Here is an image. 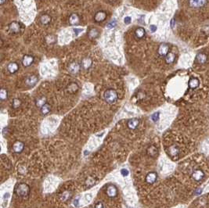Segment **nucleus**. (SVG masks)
<instances>
[{"instance_id": "obj_14", "label": "nucleus", "mask_w": 209, "mask_h": 208, "mask_svg": "<svg viewBox=\"0 0 209 208\" xmlns=\"http://www.w3.org/2000/svg\"><path fill=\"white\" fill-rule=\"evenodd\" d=\"M34 62V57L30 55H25L23 57L22 64L23 66L25 67H30L31 64H33Z\"/></svg>"}, {"instance_id": "obj_41", "label": "nucleus", "mask_w": 209, "mask_h": 208, "mask_svg": "<svg viewBox=\"0 0 209 208\" xmlns=\"http://www.w3.org/2000/svg\"><path fill=\"white\" fill-rule=\"evenodd\" d=\"M6 1V0H0V4H1V5H3V4L5 3Z\"/></svg>"}, {"instance_id": "obj_21", "label": "nucleus", "mask_w": 209, "mask_h": 208, "mask_svg": "<svg viewBox=\"0 0 209 208\" xmlns=\"http://www.w3.org/2000/svg\"><path fill=\"white\" fill-rule=\"evenodd\" d=\"M79 17L78 14H72L69 17V23L71 25H77L79 24Z\"/></svg>"}, {"instance_id": "obj_7", "label": "nucleus", "mask_w": 209, "mask_h": 208, "mask_svg": "<svg viewBox=\"0 0 209 208\" xmlns=\"http://www.w3.org/2000/svg\"><path fill=\"white\" fill-rule=\"evenodd\" d=\"M157 179V174L156 172L151 171L149 172L146 176V182L148 184H153Z\"/></svg>"}, {"instance_id": "obj_11", "label": "nucleus", "mask_w": 209, "mask_h": 208, "mask_svg": "<svg viewBox=\"0 0 209 208\" xmlns=\"http://www.w3.org/2000/svg\"><path fill=\"white\" fill-rule=\"evenodd\" d=\"M190 6L193 8H201L207 3V0H189Z\"/></svg>"}, {"instance_id": "obj_19", "label": "nucleus", "mask_w": 209, "mask_h": 208, "mask_svg": "<svg viewBox=\"0 0 209 208\" xmlns=\"http://www.w3.org/2000/svg\"><path fill=\"white\" fill-rule=\"evenodd\" d=\"M92 64V60L89 58V57H86V58H84L83 60H81V66L83 69L87 70L91 67Z\"/></svg>"}, {"instance_id": "obj_3", "label": "nucleus", "mask_w": 209, "mask_h": 208, "mask_svg": "<svg viewBox=\"0 0 209 208\" xmlns=\"http://www.w3.org/2000/svg\"><path fill=\"white\" fill-rule=\"evenodd\" d=\"M106 194L109 198H114L117 196V188L114 184H109L107 186Z\"/></svg>"}, {"instance_id": "obj_34", "label": "nucleus", "mask_w": 209, "mask_h": 208, "mask_svg": "<svg viewBox=\"0 0 209 208\" xmlns=\"http://www.w3.org/2000/svg\"><path fill=\"white\" fill-rule=\"evenodd\" d=\"M132 21V18L130 17H125V19H124V22L126 24H130Z\"/></svg>"}, {"instance_id": "obj_36", "label": "nucleus", "mask_w": 209, "mask_h": 208, "mask_svg": "<svg viewBox=\"0 0 209 208\" xmlns=\"http://www.w3.org/2000/svg\"><path fill=\"white\" fill-rule=\"evenodd\" d=\"M150 29H151V32H155L157 31V26L155 25H151L150 26Z\"/></svg>"}, {"instance_id": "obj_32", "label": "nucleus", "mask_w": 209, "mask_h": 208, "mask_svg": "<svg viewBox=\"0 0 209 208\" xmlns=\"http://www.w3.org/2000/svg\"><path fill=\"white\" fill-rule=\"evenodd\" d=\"M116 24H117V22H116V20H111V22L109 23L108 24H107V28H113L116 26Z\"/></svg>"}, {"instance_id": "obj_4", "label": "nucleus", "mask_w": 209, "mask_h": 208, "mask_svg": "<svg viewBox=\"0 0 209 208\" xmlns=\"http://www.w3.org/2000/svg\"><path fill=\"white\" fill-rule=\"evenodd\" d=\"M24 147H25V145L23 142L17 140V141L14 142V143L13 144V150L15 153H20L24 150Z\"/></svg>"}, {"instance_id": "obj_8", "label": "nucleus", "mask_w": 209, "mask_h": 208, "mask_svg": "<svg viewBox=\"0 0 209 208\" xmlns=\"http://www.w3.org/2000/svg\"><path fill=\"white\" fill-rule=\"evenodd\" d=\"M9 31H10L13 34H17L19 33L20 31V25L18 22L14 21V22L10 23L8 26Z\"/></svg>"}, {"instance_id": "obj_20", "label": "nucleus", "mask_w": 209, "mask_h": 208, "mask_svg": "<svg viewBox=\"0 0 209 208\" xmlns=\"http://www.w3.org/2000/svg\"><path fill=\"white\" fill-rule=\"evenodd\" d=\"M199 85H200V81L197 78H190V81H189V83H188V85L190 87V89H197Z\"/></svg>"}, {"instance_id": "obj_10", "label": "nucleus", "mask_w": 209, "mask_h": 208, "mask_svg": "<svg viewBox=\"0 0 209 208\" xmlns=\"http://www.w3.org/2000/svg\"><path fill=\"white\" fill-rule=\"evenodd\" d=\"M168 155L170 156L171 157H172V158H176V157H178V153H179V150H178V146H176V145L171 146L168 148Z\"/></svg>"}, {"instance_id": "obj_16", "label": "nucleus", "mask_w": 209, "mask_h": 208, "mask_svg": "<svg viewBox=\"0 0 209 208\" xmlns=\"http://www.w3.org/2000/svg\"><path fill=\"white\" fill-rule=\"evenodd\" d=\"M107 17V13L105 11H99L95 14L94 16V20L96 22H102L105 20Z\"/></svg>"}, {"instance_id": "obj_28", "label": "nucleus", "mask_w": 209, "mask_h": 208, "mask_svg": "<svg viewBox=\"0 0 209 208\" xmlns=\"http://www.w3.org/2000/svg\"><path fill=\"white\" fill-rule=\"evenodd\" d=\"M8 98V92L7 90L5 89H2L1 91H0V99L2 101H4V100H7Z\"/></svg>"}, {"instance_id": "obj_2", "label": "nucleus", "mask_w": 209, "mask_h": 208, "mask_svg": "<svg viewBox=\"0 0 209 208\" xmlns=\"http://www.w3.org/2000/svg\"><path fill=\"white\" fill-rule=\"evenodd\" d=\"M104 100L108 104H114L117 100V92L113 89H109L103 94Z\"/></svg>"}, {"instance_id": "obj_35", "label": "nucleus", "mask_w": 209, "mask_h": 208, "mask_svg": "<svg viewBox=\"0 0 209 208\" xmlns=\"http://www.w3.org/2000/svg\"><path fill=\"white\" fill-rule=\"evenodd\" d=\"M94 208H104V206H103V203L98 202L97 203H96L95 207Z\"/></svg>"}, {"instance_id": "obj_15", "label": "nucleus", "mask_w": 209, "mask_h": 208, "mask_svg": "<svg viewBox=\"0 0 209 208\" xmlns=\"http://www.w3.org/2000/svg\"><path fill=\"white\" fill-rule=\"evenodd\" d=\"M147 153L151 157H156L158 155V150L155 146H150L147 150Z\"/></svg>"}, {"instance_id": "obj_27", "label": "nucleus", "mask_w": 209, "mask_h": 208, "mask_svg": "<svg viewBox=\"0 0 209 208\" xmlns=\"http://www.w3.org/2000/svg\"><path fill=\"white\" fill-rule=\"evenodd\" d=\"M78 86L77 84L75 83H71L69 85L67 86V91L70 92V93H75L78 91Z\"/></svg>"}, {"instance_id": "obj_9", "label": "nucleus", "mask_w": 209, "mask_h": 208, "mask_svg": "<svg viewBox=\"0 0 209 208\" xmlns=\"http://www.w3.org/2000/svg\"><path fill=\"white\" fill-rule=\"evenodd\" d=\"M204 175H204V172L202 170L197 169L195 170L193 172L192 178H193V180L196 181V182H200L204 178Z\"/></svg>"}, {"instance_id": "obj_18", "label": "nucleus", "mask_w": 209, "mask_h": 208, "mask_svg": "<svg viewBox=\"0 0 209 208\" xmlns=\"http://www.w3.org/2000/svg\"><path fill=\"white\" fill-rule=\"evenodd\" d=\"M195 60L197 64H204L207 62L208 57H207V56L205 55L204 53H198V54H197Z\"/></svg>"}, {"instance_id": "obj_23", "label": "nucleus", "mask_w": 209, "mask_h": 208, "mask_svg": "<svg viewBox=\"0 0 209 208\" xmlns=\"http://www.w3.org/2000/svg\"><path fill=\"white\" fill-rule=\"evenodd\" d=\"M46 103V98L45 96H41V97L38 98L36 100H35V105H36L37 107L39 108H42V106L45 104Z\"/></svg>"}, {"instance_id": "obj_26", "label": "nucleus", "mask_w": 209, "mask_h": 208, "mask_svg": "<svg viewBox=\"0 0 209 208\" xmlns=\"http://www.w3.org/2000/svg\"><path fill=\"white\" fill-rule=\"evenodd\" d=\"M40 110H41V114H42V115H44V116L47 115L51 110L50 105L49 103H45V104L42 106V108H40Z\"/></svg>"}, {"instance_id": "obj_5", "label": "nucleus", "mask_w": 209, "mask_h": 208, "mask_svg": "<svg viewBox=\"0 0 209 208\" xmlns=\"http://www.w3.org/2000/svg\"><path fill=\"white\" fill-rule=\"evenodd\" d=\"M80 68H81V65L80 64L76 63V62H72V63L70 64L69 67H68V70H69V72L71 74L76 75V74H78L79 72Z\"/></svg>"}, {"instance_id": "obj_39", "label": "nucleus", "mask_w": 209, "mask_h": 208, "mask_svg": "<svg viewBox=\"0 0 209 208\" xmlns=\"http://www.w3.org/2000/svg\"><path fill=\"white\" fill-rule=\"evenodd\" d=\"M174 25H175V20L172 19V21H171V27H172V28H174Z\"/></svg>"}, {"instance_id": "obj_40", "label": "nucleus", "mask_w": 209, "mask_h": 208, "mask_svg": "<svg viewBox=\"0 0 209 208\" xmlns=\"http://www.w3.org/2000/svg\"><path fill=\"white\" fill-rule=\"evenodd\" d=\"M81 29H75V35H77L79 32H81Z\"/></svg>"}, {"instance_id": "obj_38", "label": "nucleus", "mask_w": 209, "mask_h": 208, "mask_svg": "<svg viewBox=\"0 0 209 208\" xmlns=\"http://www.w3.org/2000/svg\"><path fill=\"white\" fill-rule=\"evenodd\" d=\"M201 192H202V189H196V191H195V195H197V196H199V195L201 194Z\"/></svg>"}, {"instance_id": "obj_22", "label": "nucleus", "mask_w": 209, "mask_h": 208, "mask_svg": "<svg viewBox=\"0 0 209 208\" xmlns=\"http://www.w3.org/2000/svg\"><path fill=\"white\" fill-rule=\"evenodd\" d=\"M145 35H146V31H145V29L143 28H138L135 31V35H136V37L137 39H142L143 37L145 36Z\"/></svg>"}, {"instance_id": "obj_30", "label": "nucleus", "mask_w": 209, "mask_h": 208, "mask_svg": "<svg viewBox=\"0 0 209 208\" xmlns=\"http://www.w3.org/2000/svg\"><path fill=\"white\" fill-rule=\"evenodd\" d=\"M89 36L90 39H95L96 37L98 36V35H99V32L96 29H91L89 32Z\"/></svg>"}, {"instance_id": "obj_12", "label": "nucleus", "mask_w": 209, "mask_h": 208, "mask_svg": "<svg viewBox=\"0 0 209 208\" xmlns=\"http://www.w3.org/2000/svg\"><path fill=\"white\" fill-rule=\"evenodd\" d=\"M139 125V120L138 118H132L129 119L127 122V126L129 129L131 130H135L138 128Z\"/></svg>"}, {"instance_id": "obj_37", "label": "nucleus", "mask_w": 209, "mask_h": 208, "mask_svg": "<svg viewBox=\"0 0 209 208\" xmlns=\"http://www.w3.org/2000/svg\"><path fill=\"white\" fill-rule=\"evenodd\" d=\"M73 204H74L75 207H78V206H79V198H77V199H75V200H74Z\"/></svg>"}, {"instance_id": "obj_25", "label": "nucleus", "mask_w": 209, "mask_h": 208, "mask_svg": "<svg viewBox=\"0 0 209 208\" xmlns=\"http://www.w3.org/2000/svg\"><path fill=\"white\" fill-rule=\"evenodd\" d=\"M176 60V55L172 53H168L167 55L165 56V62L166 64H171Z\"/></svg>"}, {"instance_id": "obj_6", "label": "nucleus", "mask_w": 209, "mask_h": 208, "mask_svg": "<svg viewBox=\"0 0 209 208\" xmlns=\"http://www.w3.org/2000/svg\"><path fill=\"white\" fill-rule=\"evenodd\" d=\"M158 54L162 56H165L169 53V46L167 43H162L158 47Z\"/></svg>"}, {"instance_id": "obj_31", "label": "nucleus", "mask_w": 209, "mask_h": 208, "mask_svg": "<svg viewBox=\"0 0 209 208\" xmlns=\"http://www.w3.org/2000/svg\"><path fill=\"white\" fill-rule=\"evenodd\" d=\"M159 117H160V113H159V112H156V113H154V114H152L151 119H152V121H153V122H157V121L159 120Z\"/></svg>"}, {"instance_id": "obj_13", "label": "nucleus", "mask_w": 209, "mask_h": 208, "mask_svg": "<svg viewBox=\"0 0 209 208\" xmlns=\"http://www.w3.org/2000/svg\"><path fill=\"white\" fill-rule=\"evenodd\" d=\"M38 82V77L35 75H30L26 78L25 84L29 87H33Z\"/></svg>"}, {"instance_id": "obj_17", "label": "nucleus", "mask_w": 209, "mask_h": 208, "mask_svg": "<svg viewBox=\"0 0 209 208\" xmlns=\"http://www.w3.org/2000/svg\"><path fill=\"white\" fill-rule=\"evenodd\" d=\"M19 64L16 63V62H11L8 64L7 66V70L10 74H14L16 73L19 70Z\"/></svg>"}, {"instance_id": "obj_24", "label": "nucleus", "mask_w": 209, "mask_h": 208, "mask_svg": "<svg viewBox=\"0 0 209 208\" xmlns=\"http://www.w3.org/2000/svg\"><path fill=\"white\" fill-rule=\"evenodd\" d=\"M40 22L42 24L47 25L51 22V17L48 14H44L40 17Z\"/></svg>"}, {"instance_id": "obj_29", "label": "nucleus", "mask_w": 209, "mask_h": 208, "mask_svg": "<svg viewBox=\"0 0 209 208\" xmlns=\"http://www.w3.org/2000/svg\"><path fill=\"white\" fill-rule=\"evenodd\" d=\"M21 100H19V99H14L13 100V103H12V107L14 109H17V108H19L20 106H21Z\"/></svg>"}, {"instance_id": "obj_1", "label": "nucleus", "mask_w": 209, "mask_h": 208, "mask_svg": "<svg viewBox=\"0 0 209 208\" xmlns=\"http://www.w3.org/2000/svg\"><path fill=\"white\" fill-rule=\"evenodd\" d=\"M30 192H31L30 186H28V184L24 183V182L18 183L15 186V189H14L15 194L19 197H23V198L28 196L30 194Z\"/></svg>"}, {"instance_id": "obj_33", "label": "nucleus", "mask_w": 209, "mask_h": 208, "mask_svg": "<svg viewBox=\"0 0 209 208\" xmlns=\"http://www.w3.org/2000/svg\"><path fill=\"white\" fill-rule=\"evenodd\" d=\"M121 174L124 176V177H126V176H128V174H129V171H128L127 169H121Z\"/></svg>"}]
</instances>
